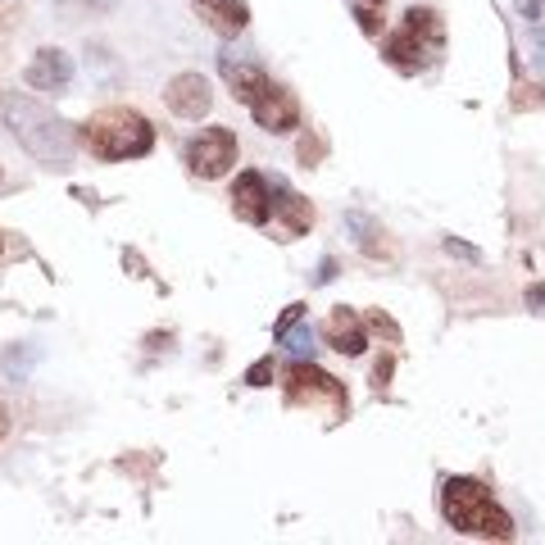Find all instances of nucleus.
<instances>
[{"label":"nucleus","instance_id":"4468645a","mask_svg":"<svg viewBox=\"0 0 545 545\" xmlns=\"http://www.w3.org/2000/svg\"><path fill=\"white\" fill-rule=\"evenodd\" d=\"M218 69H223V82L232 87V96H237L241 105H255V100L268 91V73L255 69V64H232V60H223Z\"/></svg>","mask_w":545,"mask_h":545},{"label":"nucleus","instance_id":"39448f33","mask_svg":"<svg viewBox=\"0 0 545 545\" xmlns=\"http://www.w3.org/2000/svg\"><path fill=\"white\" fill-rule=\"evenodd\" d=\"M237 164V132L232 128H200V137L187 141V169L196 178L214 182Z\"/></svg>","mask_w":545,"mask_h":545},{"label":"nucleus","instance_id":"b1692460","mask_svg":"<svg viewBox=\"0 0 545 545\" xmlns=\"http://www.w3.org/2000/svg\"><path fill=\"white\" fill-rule=\"evenodd\" d=\"M337 278V259H323V264H318V282H332Z\"/></svg>","mask_w":545,"mask_h":545},{"label":"nucleus","instance_id":"6ab92c4d","mask_svg":"<svg viewBox=\"0 0 545 545\" xmlns=\"http://www.w3.org/2000/svg\"><path fill=\"white\" fill-rule=\"evenodd\" d=\"M268 377H273V355L255 359V364H250V373H246V382H250V387H268Z\"/></svg>","mask_w":545,"mask_h":545},{"label":"nucleus","instance_id":"dca6fc26","mask_svg":"<svg viewBox=\"0 0 545 545\" xmlns=\"http://www.w3.org/2000/svg\"><path fill=\"white\" fill-rule=\"evenodd\" d=\"M282 341V346H291V350H296V355L300 359H305V355H314V332H309V327H291V332H287V337H278Z\"/></svg>","mask_w":545,"mask_h":545},{"label":"nucleus","instance_id":"423d86ee","mask_svg":"<svg viewBox=\"0 0 545 545\" xmlns=\"http://www.w3.org/2000/svg\"><path fill=\"white\" fill-rule=\"evenodd\" d=\"M287 387H291V400H309V405H318V400H327V409L332 414H346V387H341L337 377H327L323 368H314V364H291V373H287Z\"/></svg>","mask_w":545,"mask_h":545},{"label":"nucleus","instance_id":"f8f14e48","mask_svg":"<svg viewBox=\"0 0 545 545\" xmlns=\"http://www.w3.org/2000/svg\"><path fill=\"white\" fill-rule=\"evenodd\" d=\"M273 218H282V232L287 237H305L309 228H314V209H309V200L300 196L296 187H287V182H273Z\"/></svg>","mask_w":545,"mask_h":545},{"label":"nucleus","instance_id":"f3484780","mask_svg":"<svg viewBox=\"0 0 545 545\" xmlns=\"http://www.w3.org/2000/svg\"><path fill=\"white\" fill-rule=\"evenodd\" d=\"M64 14H91V10H109L114 0H55Z\"/></svg>","mask_w":545,"mask_h":545},{"label":"nucleus","instance_id":"412c9836","mask_svg":"<svg viewBox=\"0 0 545 545\" xmlns=\"http://www.w3.org/2000/svg\"><path fill=\"white\" fill-rule=\"evenodd\" d=\"M355 19H359V28H364L368 37H377V32H382V23H377L373 10H355Z\"/></svg>","mask_w":545,"mask_h":545},{"label":"nucleus","instance_id":"bb28decb","mask_svg":"<svg viewBox=\"0 0 545 545\" xmlns=\"http://www.w3.org/2000/svg\"><path fill=\"white\" fill-rule=\"evenodd\" d=\"M377 5H382V0H377Z\"/></svg>","mask_w":545,"mask_h":545},{"label":"nucleus","instance_id":"4be33fe9","mask_svg":"<svg viewBox=\"0 0 545 545\" xmlns=\"http://www.w3.org/2000/svg\"><path fill=\"white\" fill-rule=\"evenodd\" d=\"M527 309L545 314V287H541V282H536V287H527Z\"/></svg>","mask_w":545,"mask_h":545},{"label":"nucleus","instance_id":"2eb2a0df","mask_svg":"<svg viewBox=\"0 0 545 545\" xmlns=\"http://www.w3.org/2000/svg\"><path fill=\"white\" fill-rule=\"evenodd\" d=\"M346 228L350 232H355V246L359 250H364V255H382V228H377V223H373V218H368V214H359V209H350V214H346Z\"/></svg>","mask_w":545,"mask_h":545},{"label":"nucleus","instance_id":"0eeeda50","mask_svg":"<svg viewBox=\"0 0 545 545\" xmlns=\"http://www.w3.org/2000/svg\"><path fill=\"white\" fill-rule=\"evenodd\" d=\"M232 214H237L241 223H250V228H264L268 218H273V191H268L264 173H255V169L237 173V187H232Z\"/></svg>","mask_w":545,"mask_h":545},{"label":"nucleus","instance_id":"9b49d317","mask_svg":"<svg viewBox=\"0 0 545 545\" xmlns=\"http://www.w3.org/2000/svg\"><path fill=\"white\" fill-rule=\"evenodd\" d=\"M28 87L32 91H69V82H73V60L64 55V50H37V60L28 64Z\"/></svg>","mask_w":545,"mask_h":545},{"label":"nucleus","instance_id":"a211bd4d","mask_svg":"<svg viewBox=\"0 0 545 545\" xmlns=\"http://www.w3.org/2000/svg\"><path fill=\"white\" fill-rule=\"evenodd\" d=\"M300 318H305V305H287V309H282V318L273 323V337H287V332L300 323Z\"/></svg>","mask_w":545,"mask_h":545},{"label":"nucleus","instance_id":"aec40b11","mask_svg":"<svg viewBox=\"0 0 545 545\" xmlns=\"http://www.w3.org/2000/svg\"><path fill=\"white\" fill-rule=\"evenodd\" d=\"M368 323H373V327H377V332H387V337H391V341H400V327H396V323H391V318H387V314H382V309H377V314H373V318H368Z\"/></svg>","mask_w":545,"mask_h":545},{"label":"nucleus","instance_id":"a878e982","mask_svg":"<svg viewBox=\"0 0 545 545\" xmlns=\"http://www.w3.org/2000/svg\"><path fill=\"white\" fill-rule=\"evenodd\" d=\"M10 432V414H5V405H0V436Z\"/></svg>","mask_w":545,"mask_h":545},{"label":"nucleus","instance_id":"f257e3e1","mask_svg":"<svg viewBox=\"0 0 545 545\" xmlns=\"http://www.w3.org/2000/svg\"><path fill=\"white\" fill-rule=\"evenodd\" d=\"M0 123L14 132V141H19L37 164H50V169H69L73 164L78 137H73L69 123H64L55 109L41 105V100L23 96V91H5V96H0Z\"/></svg>","mask_w":545,"mask_h":545},{"label":"nucleus","instance_id":"9d476101","mask_svg":"<svg viewBox=\"0 0 545 545\" xmlns=\"http://www.w3.org/2000/svg\"><path fill=\"white\" fill-rule=\"evenodd\" d=\"M323 341L332 350H341V355H364L368 350V327H364V318L355 314V309H332V318L323 323Z\"/></svg>","mask_w":545,"mask_h":545},{"label":"nucleus","instance_id":"6e6552de","mask_svg":"<svg viewBox=\"0 0 545 545\" xmlns=\"http://www.w3.org/2000/svg\"><path fill=\"white\" fill-rule=\"evenodd\" d=\"M250 114H255V123L264 132H278L282 137V132H291L300 123V100L291 96L287 87H273V82H268V91L250 105Z\"/></svg>","mask_w":545,"mask_h":545},{"label":"nucleus","instance_id":"7ed1b4c3","mask_svg":"<svg viewBox=\"0 0 545 545\" xmlns=\"http://www.w3.org/2000/svg\"><path fill=\"white\" fill-rule=\"evenodd\" d=\"M82 146L96 159H109V164L141 159L155 150V128L141 119L137 109H105V114L82 123Z\"/></svg>","mask_w":545,"mask_h":545},{"label":"nucleus","instance_id":"20e7f679","mask_svg":"<svg viewBox=\"0 0 545 545\" xmlns=\"http://www.w3.org/2000/svg\"><path fill=\"white\" fill-rule=\"evenodd\" d=\"M441 46H446V28H441V19H436L432 10H418L414 5V10L405 14V23L387 37L382 55H387L400 73H418L441 55Z\"/></svg>","mask_w":545,"mask_h":545},{"label":"nucleus","instance_id":"1a4fd4ad","mask_svg":"<svg viewBox=\"0 0 545 545\" xmlns=\"http://www.w3.org/2000/svg\"><path fill=\"white\" fill-rule=\"evenodd\" d=\"M164 100H169L178 119H205L209 105H214V91H209V82L200 73H178L169 82V91H164Z\"/></svg>","mask_w":545,"mask_h":545},{"label":"nucleus","instance_id":"393cba45","mask_svg":"<svg viewBox=\"0 0 545 545\" xmlns=\"http://www.w3.org/2000/svg\"><path fill=\"white\" fill-rule=\"evenodd\" d=\"M373 377H377V387H382V382H387V377H391V359H382V364H377V373H373Z\"/></svg>","mask_w":545,"mask_h":545},{"label":"nucleus","instance_id":"ddd939ff","mask_svg":"<svg viewBox=\"0 0 545 545\" xmlns=\"http://www.w3.org/2000/svg\"><path fill=\"white\" fill-rule=\"evenodd\" d=\"M191 5H196L200 19H205L218 37H237V32L250 23L246 0H191Z\"/></svg>","mask_w":545,"mask_h":545},{"label":"nucleus","instance_id":"5701e85b","mask_svg":"<svg viewBox=\"0 0 545 545\" xmlns=\"http://www.w3.org/2000/svg\"><path fill=\"white\" fill-rule=\"evenodd\" d=\"M446 250H450V255H459V259H482L473 246H464V241H455V237H446Z\"/></svg>","mask_w":545,"mask_h":545},{"label":"nucleus","instance_id":"f03ea898","mask_svg":"<svg viewBox=\"0 0 545 545\" xmlns=\"http://www.w3.org/2000/svg\"><path fill=\"white\" fill-rule=\"evenodd\" d=\"M441 514L455 532L464 536H486V541H514V518L491 500L482 482L473 477H450L441 486Z\"/></svg>","mask_w":545,"mask_h":545}]
</instances>
